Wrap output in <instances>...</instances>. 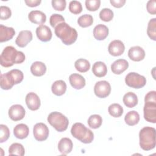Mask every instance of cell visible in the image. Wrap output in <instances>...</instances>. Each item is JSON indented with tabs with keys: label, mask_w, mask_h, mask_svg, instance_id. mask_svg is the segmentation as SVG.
Returning a JSON list of instances; mask_svg holds the SVG:
<instances>
[{
	"label": "cell",
	"mask_w": 156,
	"mask_h": 156,
	"mask_svg": "<svg viewBox=\"0 0 156 156\" xmlns=\"http://www.w3.org/2000/svg\"><path fill=\"white\" fill-rule=\"evenodd\" d=\"M25 58L23 52L17 51L13 46H8L4 49L0 55V63L1 66L8 68L14 64L23 63Z\"/></svg>",
	"instance_id": "1"
},
{
	"label": "cell",
	"mask_w": 156,
	"mask_h": 156,
	"mask_svg": "<svg viewBox=\"0 0 156 156\" xmlns=\"http://www.w3.org/2000/svg\"><path fill=\"white\" fill-rule=\"evenodd\" d=\"M55 34L58 37L63 44L71 45L77 40V32L76 30L71 27L65 22L58 24L55 27Z\"/></svg>",
	"instance_id": "2"
},
{
	"label": "cell",
	"mask_w": 156,
	"mask_h": 156,
	"mask_svg": "<svg viewBox=\"0 0 156 156\" xmlns=\"http://www.w3.org/2000/svg\"><path fill=\"white\" fill-rule=\"evenodd\" d=\"M144 118L147 122H156V91L148 92L144 98Z\"/></svg>",
	"instance_id": "3"
},
{
	"label": "cell",
	"mask_w": 156,
	"mask_h": 156,
	"mask_svg": "<svg viewBox=\"0 0 156 156\" xmlns=\"http://www.w3.org/2000/svg\"><path fill=\"white\" fill-rule=\"evenodd\" d=\"M140 146L144 151H150L155 147V129L151 127H144L139 133Z\"/></svg>",
	"instance_id": "4"
},
{
	"label": "cell",
	"mask_w": 156,
	"mask_h": 156,
	"mask_svg": "<svg viewBox=\"0 0 156 156\" xmlns=\"http://www.w3.org/2000/svg\"><path fill=\"white\" fill-rule=\"evenodd\" d=\"M71 133L74 138L85 144L91 143L94 139L93 132L80 122H76L73 125Z\"/></svg>",
	"instance_id": "5"
},
{
	"label": "cell",
	"mask_w": 156,
	"mask_h": 156,
	"mask_svg": "<svg viewBox=\"0 0 156 156\" xmlns=\"http://www.w3.org/2000/svg\"><path fill=\"white\" fill-rule=\"evenodd\" d=\"M48 122L58 132H63L68 128V119L58 112H51L48 116Z\"/></svg>",
	"instance_id": "6"
},
{
	"label": "cell",
	"mask_w": 156,
	"mask_h": 156,
	"mask_svg": "<svg viewBox=\"0 0 156 156\" xmlns=\"http://www.w3.org/2000/svg\"><path fill=\"white\" fill-rule=\"evenodd\" d=\"M125 82L127 86L133 88H141L146 83V79L144 76L136 73L131 72L126 75Z\"/></svg>",
	"instance_id": "7"
},
{
	"label": "cell",
	"mask_w": 156,
	"mask_h": 156,
	"mask_svg": "<svg viewBox=\"0 0 156 156\" xmlns=\"http://www.w3.org/2000/svg\"><path fill=\"white\" fill-rule=\"evenodd\" d=\"M94 92L99 98L107 97L111 92L110 84L106 80H101L96 83L94 87Z\"/></svg>",
	"instance_id": "8"
},
{
	"label": "cell",
	"mask_w": 156,
	"mask_h": 156,
	"mask_svg": "<svg viewBox=\"0 0 156 156\" xmlns=\"http://www.w3.org/2000/svg\"><path fill=\"white\" fill-rule=\"evenodd\" d=\"M49 129L47 126L42 122L37 123L33 129L34 138L38 141L46 140L49 136Z\"/></svg>",
	"instance_id": "9"
},
{
	"label": "cell",
	"mask_w": 156,
	"mask_h": 156,
	"mask_svg": "<svg viewBox=\"0 0 156 156\" xmlns=\"http://www.w3.org/2000/svg\"><path fill=\"white\" fill-rule=\"evenodd\" d=\"M26 114L24 108L20 104L12 105L9 109V116L14 121H18L24 118Z\"/></svg>",
	"instance_id": "10"
},
{
	"label": "cell",
	"mask_w": 156,
	"mask_h": 156,
	"mask_svg": "<svg viewBox=\"0 0 156 156\" xmlns=\"http://www.w3.org/2000/svg\"><path fill=\"white\" fill-rule=\"evenodd\" d=\"M125 50L124 43L119 40H115L111 41L108 47L110 54L113 56H119L122 55Z\"/></svg>",
	"instance_id": "11"
},
{
	"label": "cell",
	"mask_w": 156,
	"mask_h": 156,
	"mask_svg": "<svg viewBox=\"0 0 156 156\" xmlns=\"http://www.w3.org/2000/svg\"><path fill=\"white\" fill-rule=\"evenodd\" d=\"M32 34L30 30H24L20 32L16 38L15 43L20 48H24L32 40Z\"/></svg>",
	"instance_id": "12"
},
{
	"label": "cell",
	"mask_w": 156,
	"mask_h": 156,
	"mask_svg": "<svg viewBox=\"0 0 156 156\" xmlns=\"http://www.w3.org/2000/svg\"><path fill=\"white\" fill-rule=\"evenodd\" d=\"M25 101L28 108L30 110H37L40 107V99L38 96L34 92L29 93L26 95Z\"/></svg>",
	"instance_id": "13"
},
{
	"label": "cell",
	"mask_w": 156,
	"mask_h": 156,
	"mask_svg": "<svg viewBox=\"0 0 156 156\" xmlns=\"http://www.w3.org/2000/svg\"><path fill=\"white\" fill-rule=\"evenodd\" d=\"M37 38L41 41L47 42L52 38V32L50 28L46 25H40L36 29Z\"/></svg>",
	"instance_id": "14"
},
{
	"label": "cell",
	"mask_w": 156,
	"mask_h": 156,
	"mask_svg": "<svg viewBox=\"0 0 156 156\" xmlns=\"http://www.w3.org/2000/svg\"><path fill=\"white\" fill-rule=\"evenodd\" d=\"M129 58L134 62H140L144 59L145 57V51L140 46H135L131 47L128 51Z\"/></svg>",
	"instance_id": "15"
},
{
	"label": "cell",
	"mask_w": 156,
	"mask_h": 156,
	"mask_svg": "<svg viewBox=\"0 0 156 156\" xmlns=\"http://www.w3.org/2000/svg\"><path fill=\"white\" fill-rule=\"evenodd\" d=\"M1 87L3 90H10L14 85H16L15 79L10 73V71L1 74Z\"/></svg>",
	"instance_id": "16"
},
{
	"label": "cell",
	"mask_w": 156,
	"mask_h": 156,
	"mask_svg": "<svg viewBox=\"0 0 156 156\" xmlns=\"http://www.w3.org/2000/svg\"><path fill=\"white\" fill-rule=\"evenodd\" d=\"M28 18L32 23L42 25L46 22V16L41 11L32 10L29 13Z\"/></svg>",
	"instance_id": "17"
},
{
	"label": "cell",
	"mask_w": 156,
	"mask_h": 156,
	"mask_svg": "<svg viewBox=\"0 0 156 156\" xmlns=\"http://www.w3.org/2000/svg\"><path fill=\"white\" fill-rule=\"evenodd\" d=\"M129 67V63L125 59L115 60L111 65L112 71L115 74H121Z\"/></svg>",
	"instance_id": "18"
},
{
	"label": "cell",
	"mask_w": 156,
	"mask_h": 156,
	"mask_svg": "<svg viewBox=\"0 0 156 156\" xmlns=\"http://www.w3.org/2000/svg\"><path fill=\"white\" fill-rule=\"evenodd\" d=\"M69 80L71 85L76 90H80L85 85V79L80 74L74 73L69 76Z\"/></svg>",
	"instance_id": "19"
},
{
	"label": "cell",
	"mask_w": 156,
	"mask_h": 156,
	"mask_svg": "<svg viewBox=\"0 0 156 156\" xmlns=\"http://www.w3.org/2000/svg\"><path fill=\"white\" fill-rule=\"evenodd\" d=\"M73 142L68 138H62L58 143V149L63 155H66L70 153L73 149Z\"/></svg>",
	"instance_id": "20"
},
{
	"label": "cell",
	"mask_w": 156,
	"mask_h": 156,
	"mask_svg": "<svg viewBox=\"0 0 156 156\" xmlns=\"http://www.w3.org/2000/svg\"><path fill=\"white\" fill-rule=\"evenodd\" d=\"M15 34V29L11 27L0 25V42H5L11 40Z\"/></svg>",
	"instance_id": "21"
},
{
	"label": "cell",
	"mask_w": 156,
	"mask_h": 156,
	"mask_svg": "<svg viewBox=\"0 0 156 156\" xmlns=\"http://www.w3.org/2000/svg\"><path fill=\"white\" fill-rule=\"evenodd\" d=\"M108 35V29L104 24H98L93 29V36L98 40H103L105 39Z\"/></svg>",
	"instance_id": "22"
},
{
	"label": "cell",
	"mask_w": 156,
	"mask_h": 156,
	"mask_svg": "<svg viewBox=\"0 0 156 156\" xmlns=\"http://www.w3.org/2000/svg\"><path fill=\"white\" fill-rule=\"evenodd\" d=\"M29 133L28 126L25 124H19L16 125L13 129V134L18 139L26 138Z\"/></svg>",
	"instance_id": "23"
},
{
	"label": "cell",
	"mask_w": 156,
	"mask_h": 156,
	"mask_svg": "<svg viewBox=\"0 0 156 156\" xmlns=\"http://www.w3.org/2000/svg\"><path fill=\"white\" fill-rule=\"evenodd\" d=\"M46 71V66L41 62L37 61L34 62L30 66V72L35 76H42Z\"/></svg>",
	"instance_id": "24"
},
{
	"label": "cell",
	"mask_w": 156,
	"mask_h": 156,
	"mask_svg": "<svg viewBox=\"0 0 156 156\" xmlns=\"http://www.w3.org/2000/svg\"><path fill=\"white\" fill-rule=\"evenodd\" d=\"M92 72L96 77H104L107 73V66L102 62H96L93 65Z\"/></svg>",
	"instance_id": "25"
},
{
	"label": "cell",
	"mask_w": 156,
	"mask_h": 156,
	"mask_svg": "<svg viewBox=\"0 0 156 156\" xmlns=\"http://www.w3.org/2000/svg\"><path fill=\"white\" fill-rule=\"evenodd\" d=\"M52 92L56 96H62L66 92V84L62 80L55 81L51 87Z\"/></svg>",
	"instance_id": "26"
},
{
	"label": "cell",
	"mask_w": 156,
	"mask_h": 156,
	"mask_svg": "<svg viewBox=\"0 0 156 156\" xmlns=\"http://www.w3.org/2000/svg\"><path fill=\"white\" fill-rule=\"evenodd\" d=\"M124 105L129 108H133L138 104L137 96L133 92H128L124 94L122 98Z\"/></svg>",
	"instance_id": "27"
},
{
	"label": "cell",
	"mask_w": 156,
	"mask_h": 156,
	"mask_svg": "<svg viewBox=\"0 0 156 156\" xmlns=\"http://www.w3.org/2000/svg\"><path fill=\"white\" fill-rule=\"evenodd\" d=\"M124 121L129 126H135L140 121V115L136 111H130L126 115Z\"/></svg>",
	"instance_id": "28"
},
{
	"label": "cell",
	"mask_w": 156,
	"mask_h": 156,
	"mask_svg": "<svg viewBox=\"0 0 156 156\" xmlns=\"http://www.w3.org/2000/svg\"><path fill=\"white\" fill-rule=\"evenodd\" d=\"M9 154L10 155H16L23 156L25 154V149L21 144L15 143L10 146L9 148Z\"/></svg>",
	"instance_id": "29"
},
{
	"label": "cell",
	"mask_w": 156,
	"mask_h": 156,
	"mask_svg": "<svg viewBox=\"0 0 156 156\" xmlns=\"http://www.w3.org/2000/svg\"><path fill=\"white\" fill-rule=\"evenodd\" d=\"M74 66L78 71L80 73H85L90 68V63L86 59L79 58L75 62Z\"/></svg>",
	"instance_id": "30"
},
{
	"label": "cell",
	"mask_w": 156,
	"mask_h": 156,
	"mask_svg": "<svg viewBox=\"0 0 156 156\" xmlns=\"http://www.w3.org/2000/svg\"><path fill=\"white\" fill-rule=\"evenodd\" d=\"M102 123V118L99 115H92L88 119V124L89 127L96 129L99 128Z\"/></svg>",
	"instance_id": "31"
},
{
	"label": "cell",
	"mask_w": 156,
	"mask_h": 156,
	"mask_svg": "<svg viewBox=\"0 0 156 156\" xmlns=\"http://www.w3.org/2000/svg\"><path fill=\"white\" fill-rule=\"evenodd\" d=\"M109 114L115 118L120 117L123 113V108L119 104H111L108 108Z\"/></svg>",
	"instance_id": "32"
},
{
	"label": "cell",
	"mask_w": 156,
	"mask_h": 156,
	"mask_svg": "<svg viewBox=\"0 0 156 156\" xmlns=\"http://www.w3.org/2000/svg\"><path fill=\"white\" fill-rule=\"evenodd\" d=\"M77 23L82 27H89L93 23V18L91 15H83L78 18Z\"/></svg>",
	"instance_id": "33"
},
{
	"label": "cell",
	"mask_w": 156,
	"mask_h": 156,
	"mask_svg": "<svg viewBox=\"0 0 156 156\" xmlns=\"http://www.w3.org/2000/svg\"><path fill=\"white\" fill-rule=\"evenodd\" d=\"M147 34L149 37L154 40H156V18H152L150 20L148 23Z\"/></svg>",
	"instance_id": "34"
},
{
	"label": "cell",
	"mask_w": 156,
	"mask_h": 156,
	"mask_svg": "<svg viewBox=\"0 0 156 156\" xmlns=\"http://www.w3.org/2000/svg\"><path fill=\"white\" fill-rule=\"evenodd\" d=\"M114 14L113 11L108 8H104L99 12V18L101 20L108 22L110 21L113 18Z\"/></svg>",
	"instance_id": "35"
},
{
	"label": "cell",
	"mask_w": 156,
	"mask_h": 156,
	"mask_svg": "<svg viewBox=\"0 0 156 156\" xmlns=\"http://www.w3.org/2000/svg\"><path fill=\"white\" fill-rule=\"evenodd\" d=\"M69 10L73 14H79L82 11L81 3L77 1H72L69 4Z\"/></svg>",
	"instance_id": "36"
},
{
	"label": "cell",
	"mask_w": 156,
	"mask_h": 156,
	"mask_svg": "<svg viewBox=\"0 0 156 156\" xmlns=\"http://www.w3.org/2000/svg\"><path fill=\"white\" fill-rule=\"evenodd\" d=\"M101 5L100 0H86L85 6L88 10L91 12L96 11Z\"/></svg>",
	"instance_id": "37"
},
{
	"label": "cell",
	"mask_w": 156,
	"mask_h": 156,
	"mask_svg": "<svg viewBox=\"0 0 156 156\" xmlns=\"http://www.w3.org/2000/svg\"><path fill=\"white\" fill-rule=\"evenodd\" d=\"M65 22V18L60 14L54 13L52 14L49 19V23L52 27H55L58 24Z\"/></svg>",
	"instance_id": "38"
},
{
	"label": "cell",
	"mask_w": 156,
	"mask_h": 156,
	"mask_svg": "<svg viewBox=\"0 0 156 156\" xmlns=\"http://www.w3.org/2000/svg\"><path fill=\"white\" fill-rule=\"evenodd\" d=\"M0 143L6 141L10 136V131L8 127L4 124L0 125Z\"/></svg>",
	"instance_id": "39"
},
{
	"label": "cell",
	"mask_w": 156,
	"mask_h": 156,
	"mask_svg": "<svg viewBox=\"0 0 156 156\" xmlns=\"http://www.w3.org/2000/svg\"><path fill=\"white\" fill-rule=\"evenodd\" d=\"M52 6L55 10L63 11L66 8V1L65 0H52Z\"/></svg>",
	"instance_id": "40"
},
{
	"label": "cell",
	"mask_w": 156,
	"mask_h": 156,
	"mask_svg": "<svg viewBox=\"0 0 156 156\" xmlns=\"http://www.w3.org/2000/svg\"><path fill=\"white\" fill-rule=\"evenodd\" d=\"M10 73H11V74L12 75L13 78L15 79L16 84H18L23 81V78H24V75H23V72L21 71H20V69H13L10 70Z\"/></svg>",
	"instance_id": "41"
},
{
	"label": "cell",
	"mask_w": 156,
	"mask_h": 156,
	"mask_svg": "<svg viewBox=\"0 0 156 156\" xmlns=\"http://www.w3.org/2000/svg\"><path fill=\"white\" fill-rule=\"evenodd\" d=\"M0 15H1V20H5L9 19L12 15V12L10 9L7 6L1 5L0 7Z\"/></svg>",
	"instance_id": "42"
},
{
	"label": "cell",
	"mask_w": 156,
	"mask_h": 156,
	"mask_svg": "<svg viewBox=\"0 0 156 156\" xmlns=\"http://www.w3.org/2000/svg\"><path fill=\"white\" fill-rule=\"evenodd\" d=\"M155 3L156 1L155 0H150L147 2L146 5V9L147 12L152 15H155L156 13Z\"/></svg>",
	"instance_id": "43"
},
{
	"label": "cell",
	"mask_w": 156,
	"mask_h": 156,
	"mask_svg": "<svg viewBox=\"0 0 156 156\" xmlns=\"http://www.w3.org/2000/svg\"><path fill=\"white\" fill-rule=\"evenodd\" d=\"M111 4L116 8H120L122 7L126 3V0H110Z\"/></svg>",
	"instance_id": "44"
},
{
	"label": "cell",
	"mask_w": 156,
	"mask_h": 156,
	"mask_svg": "<svg viewBox=\"0 0 156 156\" xmlns=\"http://www.w3.org/2000/svg\"><path fill=\"white\" fill-rule=\"evenodd\" d=\"M26 5L30 7H37L41 3V0H25L24 1Z\"/></svg>",
	"instance_id": "45"
}]
</instances>
